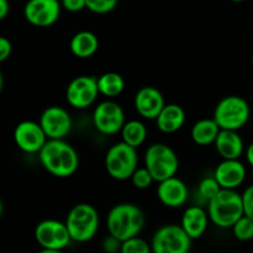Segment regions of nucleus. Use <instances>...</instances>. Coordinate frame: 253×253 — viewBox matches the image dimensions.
I'll use <instances>...</instances> for the list:
<instances>
[{"label":"nucleus","instance_id":"0eeeda50","mask_svg":"<svg viewBox=\"0 0 253 253\" xmlns=\"http://www.w3.org/2000/svg\"><path fill=\"white\" fill-rule=\"evenodd\" d=\"M105 168L110 177L116 180H125L132 177L137 169L136 148L126 142H119L109 148L105 156Z\"/></svg>","mask_w":253,"mask_h":253},{"label":"nucleus","instance_id":"473e14b6","mask_svg":"<svg viewBox=\"0 0 253 253\" xmlns=\"http://www.w3.org/2000/svg\"><path fill=\"white\" fill-rule=\"evenodd\" d=\"M121 244L123 242L120 241V240H118L116 237H114L113 235H110L109 237H106L105 240H104L103 242V249L105 250L106 252H116L120 250L121 251Z\"/></svg>","mask_w":253,"mask_h":253},{"label":"nucleus","instance_id":"e433bc0d","mask_svg":"<svg viewBox=\"0 0 253 253\" xmlns=\"http://www.w3.org/2000/svg\"><path fill=\"white\" fill-rule=\"evenodd\" d=\"M1 214H2V202L1 199H0V217H1Z\"/></svg>","mask_w":253,"mask_h":253},{"label":"nucleus","instance_id":"9b49d317","mask_svg":"<svg viewBox=\"0 0 253 253\" xmlns=\"http://www.w3.org/2000/svg\"><path fill=\"white\" fill-rule=\"evenodd\" d=\"M59 14L58 0H29L24 7L25 19L37 27L52 26L58 20Z\"/></svg>","mask_w":253,"mask_h":253},{"label":"nucleus","instance_id":"f03ea898","mask_svg":"<svg viewBox=\"0 0 253 253\" xmlns=\"http://www.w3.org/2000/svg\"><path fill=\"white\" fill-rule=\"evenodd\" d=\"M145 225V215L142 210L131 203L118 204L110 210L106 219L109 234L121 242L137 236Z\"/></svg>","mask_w":253,"mask_h":253},{"label":"nucleus","instance_id":"ea45409f","mask_svg":"<svg viewBox=\"0 0 253 253\" xmlns=\"http://www.w3.org/2000/svg\"><path fill=\"white\" fill-rule=\"evenodd\" d=\"M58 1H59V0H58Z\"/></svg>","mask_w":253,"mask_h":253},{"label":"nucleus","instance_id":"4be33fe9","mask_svg":"<svg viewBox=\"0 0 253 253\" xmlns=\"http://www.w3.org/2000/svg\"><path fill=\"white\" fill-rule=\"evenodd\" d=\"M220 130L219 125L214 119H204L198 123L194 124L192 128V135L193 141L199 146H208L210 143H214L216 140L217 135H219Z\"/></svg>","mask_w":253,"mask_h":253},{"label":"nucleus","instance_id":"dca6fc26","mask_svg":"<svg viewBox=\"0 0 253 253\" xmlns=\"http://www.w3.org/2000/svg\"><path fill=\"white\" fill-rule=\"evenodd\" d=\"M157 195L160 202L168 208H179L188 199V188L183 180L174 175L162 180L158 184Z\"/></svg>","mask_w":253,"mask_h":253},{"label":"nucleus","instance_id":"7c9ffc66","mask_svg":"<svg viewBox=\"0 0 253 253\" xmlns=\"http://www.w3.org/2000/svg\"><path fill=\"white\" fill-rule=\"evenodd\" d=\"M12 51L11 42L4 36H0V63L4 61H6L10 57Z\"/></svg>","mask_w":253,"mask_h":253},{"label":"nucleus","instance_id":"423d86ee","mask_svg":"<svg viewBox=\"0 0 253 253\" xmlns=\"http://www.w3.org/2000/svg\"><path fill=\"white\" fill-rule=\"evenodd\" d=\"M145 165L153 179L160 183L175 175L179 167V161L174 151L167 145L153 143L146 151Z\"/></svg>","mask_w":253,"mask_h":253},{"label":"nucleus","instance_id":"9d476101","mask_svg":"<svg viewBox=\"0 0 253 253\" xmlns=\"http://www.w3.org/2000/svg\"><path fill=\"white\" fill-rule=\"evenodd\" d=\"M93 123L96 130L104 135H115L125 125L123 108L114 101H103L94 110Z\"/></svg>","mask_w":253,"mask_h":253},{"label":"nucleus","instance_id":"c9c22d12","mask_svg":"<svg viewBox=\"0 0 253 253\" xmlns=\"http://www.w3.org/2000/svg\"><path fill=\"white\" fill-rule=\"evenodd\" d=\"M2 88H4V78H2V73L0 71V93L2 91Z\"/></svg>","mask_w":253,"mask_h":253},{"label":"nucleus","instance_id":"5701e85b","mask_svg":"<svg viewBox=\"0 0 253 253\" xmlns=\"http://www.w3.org/2000/svg\"><path fill=\"white\" fill-rule=\"evenodd\" d=\"M124 86H125V82L123 77L115 72H108L98 78L99 93L109 98L120 95L124 90Z\"/></svg>","mask_w":253,"mask_h":253},{"label":"nucleus","instance_id":"4468645a","mask_svg":"<svg viewBox=\"0 0 253 253\" xmlns=\"http://www.w3.org/2000/svg\"><path fill=\"white\" fill-rule=\"evenodd\" d=\"M40 125L48 138L63 140L72 128V119L64 109L59 106H49L42 113Z\"/></svg>","mask_w":253,"mask_h":253},{"label":"nucleus","instance_id":"20e7f679","mask_svg":"<svg viewBox=\"0 0 253 253\" xmlns=\"http://www.w3.org/2000/svg\"><path fill=\"white\" fill-rule=\"evenodd\" d=\"M251 110L244 98L230 95L222 99L214 111V120L222 130H240L249 121Z\"/></svg>","mask_w":253,"mask_h":253},{"label":"nucleus","instance_id":"f704fd0d","mask_svg":"<svg viewBox=\"0 0 253 253\" xmlns=\"http://www.w3.org/2000/svg\"><path fill=\"white\" fill-rule=\"evenodd\" d=\"M246 158H247V162H249V165L251 166V167H253V142L249 146V147H247Z\"/></svg>","mask_w":253,"mask_h":253},{"label":"nucleus","instance_id":"2f4dec72","mask_svg":"<svg viewBox=\"0 0 253 253\" xmlns=\"http://www.w3.org/2000/svg\"><path fill=\"white\" fill-rule=\"evenodd\" d=\"M62 5L71 12H77L86 7L85 0H62Z\"/></svg>","mask_w":253,"mask_h":253},{"label":"nucleus","instance_id":"393cba45","mask_svg":"<svg viewBox=\"0 0 253 253\" xmlns=\"http://www.w3.org/2000/svg\"><path fill=\"white\" fill-rule=\"evenodd\" d=\"M234 235L240 241H249L253 239V220L251 217L242 215L232 226Z\"/></svg>","mask_w":253,"mask_h":253},{"label":"nucleus","instance_id":"f8f14e48","mask_svg":"<svg viewBox=\"0 0 253 253\" xmlns=\"http://www.w3.org/2000/svg\"><path fill=\"white\" fill-rule=\"evenodd\" d=\"M98 79L82 76L73 79L67 88V100L73 108L85 109L98 98Z\"/></svg>","mask_w":253,"mask_h":253},{"label":"nucleus","instance_id":"39448f33","mask_svg":"<svg viewBox=\"0 0 253 253\" xmlns=\"http://www.w3.org/2000/svg\"><path fill=\"white\" fill-rule=\"evenodd\" d=\"M66 225L72 240L86 242L95 236L99 229L98 211L89 204H78L69 211Z\"/></svg>","mask_w":253,"mask_h":253},{"label":"nucleus","instance_id":"a878e982","mask_svg":"<svg viewBox=\"0 0 253 253\" xmlns=\"http://www.w3.org/2000/svg\"><path fill=\"white\" fill-rule=\"evenodd\" d=\"M152 251L150 245L145 240L137 236L125 240L121 244V252L123 253H150Z\"/></svg>","mask_w":253,"mask_h":253},{"label":"nucleus","instance_id":"72a5a7b5","mask_svg":"<svg viewBox=\"0 0 253 253\" xmlns=\"http://www.w3.org/2000/svg\"><path fill=\"white\" fill-rule=\"evenodd\" d=\"M9 10H10L9 1H7V0H0V21L4 20L5 17L7 16Z\"/></svg>","mask_w":253,"mask_h":253},{"label":"nucleus","instance_id":"c85d7f7f","mask_svg":"<svg viewBox=\"0 0 253 253\" xmlns=\"http://www.w3.org/2000/svg\"><path fill=\"white\" fill-rule=\"evenodd\" d=\"M131 180H132V184L135 185L138 189H146V188L150 187L152 184L153 179L152 174L150 173V170L147 168H138L133 172L132 177H131Z\"/></svg>","mask_w":253,"mask_h":253},{"label":"nucleus","instance_id":"f3484780","mask_svg":"<svg viewBox=\"0 0 253 253\" xmlns=\"http://www.w3.org/2000/svg\"><path fill=\"white\" fill-rule=\"evenodd\" d=\"M214 177L221 188L235 189L246 179V168L239 160H224L217 166Z\"/></svg>","mask_w":253,"mask_h":253},{"label":"nucleus","instance_id":"ddd939ff","mask_svg":"<svg viewBox=\"0 0 253 253\" xmlns=\"http://www.w3.org/2000/svg\"><path fill=\"white\" fill-rule=\"evenodd\" d=\"M46 138L42 126L34 121H22L15 127V143L24 152L39 153L47 142Z\"/></svg>","mask_w":253,"mask_h":253},{"label":"nucleus","instance_id":"2eb2a0df","mask_svg":"<svg viewBox=\"0 0 253 253\" xmlns=\"http://www.w3.org/2000/svg\"><path fill=\"white\" fill-rule=\"evenodd\" d=\"M165 105L163 95L153 86H145L136 93L135 108L142 118L156 120Z\"/></svg>","mask_w":253,"mask_h":253},{"label":"nucleus","instance_id":"c756f323","mask_svg":"<svg viewBox=\"0 0 253 253\" xmlns=\"http://www.w3.org/2000/svg\"><path fill=\"white\" fill-rule=\"evenodd\" d=\"M242 197V205H244V214L253 220V185L246 188Z\"/></svg>","mask_w":253,"mask_h":253},{"label":"nucleus","instance_id":"bb28decb","mask_svg":"<svg viewBox=\"0 0 253 253\" xmlns=\"http://www.w3.org/2000/svg\"><path fill=\"white\" fill-rule=\"evenodd\" d=\"M220 189H221V187H220L219 182L215 177L204 178L199 184V194L207 200L212 199L220 192Z\"/></svg>","mask_w":253,"mask_h":253},{"label":"nucleus","instance_id":"6ab92c4d","mask_svg":"<svg viewBox=\"0 0 253 253\" xmlns=\"http://www.w3.org/2000/svg\"><path fill=\"white\" fill-rule=\"evenodd\" d=\"M208 215L202 208L190 207L182 216V227L185 230L192 240L199 239L208 229Z\"/></svg>","mask_w":253,"mask_h":253},{"label":"nucleus","instance_id":"412c9836","mask_svg":"<svg viewBox=\"0 0 253 253\" xmlns=\"http://www.w3.org/2000/svg\"><path fill=\"white\" fill-rule=\"evenodd\" d=\"M71 51L78 58H89L99 48L98 37L90 31H81L71 40Z\"/></svg>","mask_w":253,"mask_h":253},{"label":"nucleus","instance_id":"b1692460","mask_svg":"<svg viewBox=\"0 0 253 253\" xmlns=\"http://www.w3.org/2000/svg\"><path fill=\"white\" fill-rule=\"evenodd\" d=\"M121 135H123V141L132 147L137 148L138 146L145 142L147 137V128L141 121L131 120L125 123V125L121 128Z\"/></svg>","mask_w":253,"mask_h":253},{"label":"nucleus","instance_id":"cd10ccee","mask_svg":"<svg viewBox=\"0 0 253 253\" xmlns=\"http://www.w3.org/2000/svg\"><path fill=\"white\" fill-rule=\"evenodd\" d=\"M119 0H85L86 9L95 14H108L113 11Z\"/></svg>","mask_w":253,"mask_h":253},{"label":"nucleus","instance_id":"aec40b11","mask_svg":"<svg viewBox=\"0 0 253 253\" xmlns=\"http://www.w3.org/2000/svg\"><path fill=\"white\" fill-rule=\"evenodd\" d=\"M156 121H157V127L162 132L173 133L184 125L185 113L177 104H168L163 106Z\"/></svg>","mask_w":253,"mask_h":253},{"label":"nucleus","instance_id":"f257e3e1","mask_svg":"<svg viewBox=\"0 0 253 253\" xmlns=\"http://www.w3.org/2000/svg\"><path fill=\"white\" fill-rule=\"evenodd\" d=\"M39 158L44 169L58 178L71 177L79 166L78 153L63 140L49 138L39 152Z\"/></svg>","mask_w":253,"mask_h":253},{"label":"nucleus","instance_id":"7ed1b4c3","mask_svg":"<svg viewBox=\"0 0 253 253\" xmlns=\"http://www.w3.org/2000/svg\"><path fill=\"white\" fill-rule=\"evenodd\" d=\"M244 214L242 197L234 189L221 188L212 199L209 200V217L216 226L232 227Z\"/></svg>","mask_w":253,"mask_h":253},{"label":"nucleus","instance_id":"4c0bfd02","mask_svg":"<svg viewBox=\"0 0 253 253\" xmlns=\"http://www.w3.org/2000/svg\"><path fill=\"white\" fill-rule=\"evenodd\" d=\"M231 1H234V2H242V1H245V0H231Z\"/></svg>","mask_w":253,"mask_h":253},{"label":"nucleus","instance_id":"6e6552de","mask_svg":"<svg viewBox=\"0 0 253 253\" xmlns=\"http://www.w3.org/2000/svg\"><path fill=\"white\" fill-rule=\"evenodd\" d=\"M192 247V237L182 225H167L153 235L151 249L155 253H187Z\"/></svg>","mask_w":253,"mask_h":253},{"label":"nucleus","instance_id":"a211bd4d","mask_svg":"<svg viewBox=\"0 0 253 253\" xmlns=\"http://www.w3.org/2000/svg\"><path fill=\"white\" fill-rule=\"evenodd\" d=\"M215 147L224 160H239L244 152V141L235 130H220Z\"/></svg>","mask_w":253,"mask_h":253},{"label":"nucleus","instance_id":"1a4fd4ad","mask_svg":"<svg viewBox=\"0 0 253 253\" xmlns=\"http://www.w3.org/2000/svg\"><path fill=\"white\" fill-rule=\"evenodd\" d=\"M35 239L44 252H58L72 241L68 227L57 220H44L35 229Z\"/></svg>","mask_w":253,"mask_h":253},{"label":"nucleus","instance_id":"58836bf2","mask_svg":"<svg viewBox=\"0 0 253 253\" xmlns=\"http://www.w3.org/2000/svg\"><path fill=\"white\" fill-rule=\"evenodd\" d=\"M252 66H253V56H252Z\"/></svg>","mask_w":253,"mask_h":253}]
</instances>
